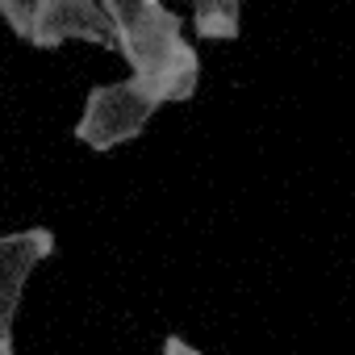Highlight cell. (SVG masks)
Segmentation results:
<instances>
[{
    "instance_id": "6da1fadb",
    "label": "cell",
    "mask_w": 355,
    "mask_h": 355,
    "mask_svg": "<svg viewBox=\"0 0 355 355\" xmlns=\"http://www.w3.org/2000/svg\"><path fill=\"white\" fill-rule=\"evenodd\" d=\"M113 21L117 55L130 63L163 105H184L197 96L201 84V55L184 38V21L163 0H101Z\"/></svg>"
},
{
    "instance_id": "7a4b0ae2",
    "label": "cell",
    "mask_w": 355,
    "mask_h": 355,
    "mask_svg": "<svg viewBox=\"0 0 355 355\" xmlns=\"http://www.w3.org/2000/svg\"><path fill=\"white\" fill-rule=\"evenodd\" d=\"M159 109H163L159 92H150L138 76L96 84L84 96V109L76 121V142H84L96 155H109L121 142H134L138 134H146V125Z\"/></svg>"
},
{
    "instance_id": "3957f363",
    "label": "cell",
    "mask_w": 355,
    "mask_h": 355,
    "mask_svg": "<svg viewBox=\"0 0 355 355\" xmlns=\"http://www.w3.org/2000/svg\"><path fill=\"white\" fill-rule=\"evenodd\" d=\"M55 255V234L46 226L0 234V355H13V326L26 297V280Z\"/></svg>"
},
{
    "instance_id": "277c9868",
    "label": "cell",
    "mask_w": 355,
    "mask_h": 355,
    "mask_svg": "<svg viewBox=\"0 0 355 355\" xmlns=\"http://www.w3.org/2000/svg\"><path fill=\"white\" fill-rule=\"evenodd\" d=\"M26 42L38 51H55L67 42H92L105 51H117L113 21L101 0H38Z\"/></svg>"
},
{
    "instance_id": "5b68a950",
    "label": "cell",
    "mask_w": 355,
    "mask_h": 355,
    "mask_svg": "<svg viewBox=\"0 0 355 355\" xmlns=\"http://www.w3.org/2000/svg\"><path fill=\"white\" fill-rule=\"evenodd\" d=\"M193 30L205 42H234L243 34V0H189Z\"/></svg>"
},
{
    "instance_id": "8992f818",
    "label": "cell",
    "mask_w": 355,
    "mask_h": 355,
    "mask_svg": "<svg viewBox=\"0 0 355 355\" xmlns=\"http://www.w3.org/2000/svg\"><path fill=\"white\" fill-rule=\"evenodd\" d=\"M34 9H38V0H0V21H9V30L17 38H26L30 21H34Z\"/></svg>"
},
{
    "instance_id": "52a82bcc",
    "label": "cell",
    "mask_w": 355,
    "mask_h": 355,
    "mask_svg": "<svg viewBox=\"0 0 355 355\" xmlns=\"http://www.w3.org/2000/svg\"><path fill=\"white\" fill-rule=\"evenodd\" d=\"M163 351H171V355H201V351H197L193 343H184V338H175V334H171V338H163Z\"/></svg>"
}]
</instances>
